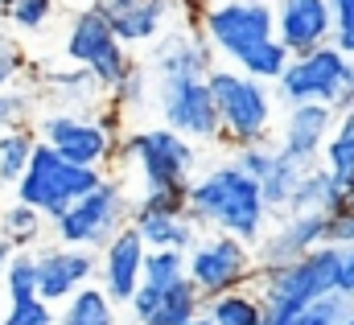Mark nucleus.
Masks as SVG:
<instances>
[{
	"label": "nucleus",
	"instance_id": "nucleus-1",
	"mask_svg": "<svg viewBox=\"0 0 354 325\" xmlns=\"http://www.w3.org/2000/svg\"><path fill=\"white\" fill-rule=\"evenodd\" d=\"M189 219L202 231H227L248 243H260L272 227L260 181L248 177L235 161H223L189 181Z\"/></svg>",
	"mask_w": 354,
	"mask_h": 325
},
{
	"label": "nucleus",
	"instance_id": "nucleus-2",
	"mask_svg": "<svg viewBox=\"0 0 354 325\" xmlns=\"http://www.w3.org/2000/svg\"><path fill=\"white\" fill-rule=\"evenodd\" d=\"M210 91L218 103V120H223V145L239 149V145H256V140H272L276 132V86L264 79L243 75L239 66H214L210 75Z\"/></svg>",
	"mask_w": 354,
	"mask_h": 325
},
{
	"label": "nucleus",
	"instance_id": "nucleus-3",
	"mask_svg": "<svg viewBox=\"0 0 354 325\" xmlns=\"http://www.w3.org/2000/svg\"><path fill=\"white\" fill-rule=\"evenodd\" d=\"M115 169H132L140 181V194L149 189H189L194 169H198V145L189 136L174 132L169 124L145 128L132 136H120L115 149Z\"/></svg>",
	"mask_w": 354,
	"mask_h": 325
},
{
	"label": "nucleus",
	"instance_id": "nucleus-4",
	"mask_svg": "<svg viewBox=\"0 0 354 325\" xmlns=\"http://www.w3.org/2000/svg\"><path fill=\"white\" fill-rule=\"evenodd\" d=\"M338 263H342V247L322 243L309 255L292 259V263L260 268L256 272V288L264 297V309L280 313V317H305L317 297L338 288Z\"/></svg>",
	"mask_w": 354,
	"mask_h": 325
},
{
	"label": "nucleus",
	"instance_id": "nucleus-5",
	"mask_svg": "<svg viewBox=\"0 0 354 325\" xmlns=\"http://www.w3.org/2000/svg\"><path fill=\"white\" fill-rule=\"evenodd\" d=\"M107 177V169L99 165H79L71 157H62L58 149H50L46 140H37L29 169L21 173V181L12 185V198L37 206L46 219H58L62 210H71L83 194H91L99 181Z\"/></svg>",
	"mask_w": 354,
	"mask_h": 325
},
{
	"label": "nucleus",
	"instance_id": "nucleus-6",
	"mask_svg": "<svg viewBox=\"0 0 354 325\" xmlns=\"http://www.w3.org/2000/svg\"><path fill=\"white\" fill-rule=\"evenodd\" d=\"M128 219H132V194H128V185L120 177L107 173L71 210H62L58 219H50V231H54L58 243L103 251L120 235V227H128Z\"/></svg>",
	"mask_w": 354,
	"mask_h": 325
},
{
	"label": "nucleus",
	"instance_id": "nucleus-7",
	"mask_svg": "<svg viewBox=\"0 0 354 325\" xmlns=\"http://www.w3.org/2000/svg\"><path fill=\"white\" fill-rule=\"evenodd\" d=\"M256 272H260L256 243L227 235V231H202L198 243L185 251V276L198 284L202 297H218L227 288L256 284Z\"/></svg>",
	"mask_w": 354,
	"mask_h": 325
},
{
	"label": "nucleus",
	"instance_id": "nucleus-8",
	"mask_svg": "<svg viewBox=\"0 0 354 325\" xmlns=\"http://www.w3.org/2000/svg\"><path fill=\"white\" fill-rule=\"evenodd\" d=\"M198 29L214 46V54L235 66L252 46L276 37V4L272 0H218V4H206Z\"/></svg>",
	"mask_w": 354,
	"mask_h": 325
},
{
	"label": "nucleus",
	"instance_id": "nucleus-9",
	"mask_svg": "<svg viewBox=\"0 0 354 325\" xmlns=\"http://www.w3.org/2000/svg\"><path fill=\"white\" fill-rule=\"evenodd\" d=\"M153 95H157L161 120L174 132L189 136L194 145H223L218 103H214V91H210L206 79H198V75H161Z\"/></svg>",
	"mask_w": 354,
	"mask_h": 325
},
{
	"label": "nucleus",
	"instance_id": "nucleus-10",
	"mask_svg": "<svg viewBox=\"0 0 354 325\" xmlns=\"http://www.w3.org/2000/svg\"><path fill=\"white\" fill-rule=\"evenodd\" d=\"M66 58H71L75 66L91 71L107 91L132 71L128 46L115 37V29L107 25V17H103L95 4H91V8H79V12L71 17V29H66Z\"/></svg>",
	"mask_w": 354,
	"mask_h": 325
},
{
	"label": "nucleus",
	"instance_id": "nucleus-11",
	"mask_svg": "<svg viewBox=\"0 0 354 325\" xmlns=\"http://www.w3.org/2000/svg\"><path fill=\"white\" fill-rule=\"evenodd\" d=\"M37 136L50 149H58L62 157H71L79 165H99V169H111L115 149H120V136L99 120V111L87 115V111H58V107H50L37 120Z\"/></svg>",
	"mask_w": 354,
	"mask_h": 325
},
{
	"label": "nucleus",
	"instance_id": "nucleus-12",
	"mask_svg": "<svg viewBox=\"0 0 354 325\" xmlns=\"http://www.w3.org/2000/svg\"><path fill=\"white\" fill-rule=\"evenodd\" d=\"M346 66L351 58L326 41V46H313L305 54H292L288 71L276 82V99L288 107V103H338V91H342V79H346Z\"/></svg>",
	"mask_w": 354,
	"mask_h": 325
},
{
	"label": "nucleus",
	"instance_id": "nucleus-13",
	"mask_svg": "<svg viewBox=\"0 0 354 325\" xmlns=\"http://www.w3.org/2000/svg\"><path fill=\"white\" fill-rule=\"evenodd\" d=\"M37 255V292L50 305L71 301L83 284H91L99 276V251L91 247H71V243H54L33 251Z\"/></svg>",
	"mask_w": 354,
	"mask_h": 325
},
{
	"label": "nucleus",
	"instance_id": "nucleus-14",
	"mask_svg": "<svg viewBox=\"0 0 354 325\" xmlns=\"http://www.w3.org/2000/svg\"><path fill=\"white\" fill-rule=\"evenodd\" d=\"M334 124H338V111L330 103H288L276 124V149L301 165H317Z\"/></svg>",
	"mask_w": 354,
	"mask_h": 325
},
{
	"label": "nucleus",
	"instance_id": "nucleus-15",
	"mask_svg": "<svg viewBox=\"0 0 354 325\" xmlns=\"http://www.w3.org/2000/svg\"><path fill=\"white\" fill-rule=\"evenodd\" d=\"M326 227H330V214L326 210H288V214H276V223L268 227L264 239L256 243L260 268L292 263V259L309 255L313 247L326 243Z\"/></svg>",
	"mask_w": 354,
	"mask_h": 325
},
{
	"label": "nucleus",
	"instance_id": "nucleus-16",
	"mask_svg": "<svg viewBox=\"0 0 354 325\" xmlns=\"http://www.w3.org/2000/svg\"><path fill=\"white\" fill-rule=\"evenodd\" d=\"M145 259H149V243L140 239V231L128 223L120 227V235L99 251V284L115 305H128L136 297V288L145 284Z\"/></svg>",
	"mask_w": 354,
	"mask_h": 325
},
{
	"label": "nucleus",
	"instance_id": "nucleus-17",
	"mask_svg": "<svg viewBox=\"0 0 354 325\" xmlns=\"http://www.w3.org/2000/svg\"><path fill=\"white\" fill-rule=\"evenodd\" d=\"M95 8L107 17V25L128 50L153 46L174 25V17H181V0H95Z\"/></svg>",
	"mask_w": 354,
	"mask_h": 325
},
{
	"label": "nucleus",
	"instance_id": "nucleus-18",
	"mask_svg": "<svg viewBox=\"0 0 354 325\" xmlns=\"http://www.w3.org/2000/svg\"><path fill=\"white\" fill-rule=\"evenodd\" d=\"M214 46L202 37L198 25H181V29H165L153 46H149V71L161 75H198L206 79L214 71Z\"/></svg>",
	"mask_w": 354,
	"mask_h": 325
},
{
	"label": "nucleus",
	"instance_id": "nucleus-19",
	"mask_svg": "<svg viewBox=\"0 0 354 325\" xmlns=\"http://www.w3.org/2000/svg\"><path fill=\"white\" fill-rule=\"evenodd\" d=\"M202 292L189 276H181L177 284H140L136 297L128 301V313H132V325H185L189 317L202 313Z\"/></svg>",
	"mask_w": 354,
	"mask_h": 325
},
{
	"label": "nucleus",
	"instance_id": "nucleus-20",
	"mask_svg": "<svg viewBox=\"0 0 354 325\" xmlns=\"http://www.w3.org/2000/svg\"><path fill=\"white\" fill-rule=\"evenodd\" d=\"M272 4H276V37L292 54H305L313 46L334 41V8H330V0H272Z\"/></svg>",
	"mask_w": 354,
	"mask_h": 325
},
{
	"label": "nucleus",
	"instance_id": "nucleus-21",
	"mask_svg": "<svg viewBox=\"0 0 354 325\" xmlns=\"http://www.w3.org/2000/svg\"><path fill=\"white\" fill-rule=\"evenodd\" d=\"M37 99H50V107H58V111H87V115H95V111L107 103V86L95 79L91 71L75 66V71L41 75Z\"/></svg>",
	"mask_w": 354,
	"mask_h": 325
},
{
	"label": "nucleus",
	"instance_id": "nucleus-22",
	"mask_svg": "<svg viewBox=\"0 0 354 325\" xmlns=\"http://www.w3.org/2000/svg\"><path fill=\"white\" fill-rule=\"evenodd\" d=\"M136 231H140V239L153 247H177V251H189V247L198 243V235H202V227L189 219V214H174V210H153V206H140V202H132V219H128Z\"/></svg>",
	"mask_w": 354,
	"mask_h": 325
},
{
	"label": "nucleus",
	"instance_id": "nucleus-23",
	"mask_svg": "<svg viewBox=\"0 0 354 325\" xmlns=\"http://www.w3.org/2000/svg\"><path fill=\"white\" fill-rule=\"evenodd\" d=\"M202 313L214 325H260L264 322V297L256 284H243V288H227L218 297H206L202 301Z\"/></svg>",
	"mask_w": 354,
	"mask_h": 325
},
{
	"label": "nucleus",
	"instance_id": "nucleus-24",
	"mask_svg": "<svg viewBox=\"0 0 354 325\" xmlns=\"http://www.w3.org/2000/svg\"><path fill=\"white\" fill-rule=\"evenodd\" d=\"M58 325H120V317H115V301L103 292L99 280H91V284H83L71 301H62Z\"/></svg>",
	"mask_w": 354,
	"mask_h": 325
},
{
	"label": "nucleus",
	"instance_id": "nucleus-25",
	"mask_svg": "<svg viewBox=\"0 0 354 325\" xmlns=\"http://www.w3.org/2000/svg\"><path fill=\"white\" fill-rule=\"evenodd\" d=\"M46 227H50V219L37 206L21 202V198H12L8 206H0V235L12 239L21 251H33V247L41 243L46 239Z\"/></svg>",
	"mask_w": 354,
	"mask_h": 325
},
{
	"label": "nucleus",
	"instance_id": "nucleus-26",
	"mask_svg": "<svg viewBox=\"0 0 354 325\" xmlns=\"http://www.w3.org/2000/svg\"><path fill=\"white\" fill-rule=\"evenodd\" d=\"M37 128H29V124H21V128H8V132H0V185H17L21 181V173L29 169V157H33V149H37Z\"/></svg>",
	"mask_w": 354,
	"mask_h": 325
},
{
	"label": "nucleus",
	"instance_id": "nucleus-27",
	"mask_svg": "<svg viewBox=\"0 0 354 325\" xmlns=\"http://www.w3.org/2000/svg\"><path fill=\"white\" fill-rule=\"evenodd\" d=\"M305 169H309V165H301V161H292V157L280 153V161L272 165V173L260 181V194H264L272 219H276V214H288L292 194H297V185H301V177H305Z\"/></svg>",
	"mask_w": 354,
	"mask_h": 325
},
{
	"label": "nucleus",
	"instance_id": "nucleus-28",
	"mask_svg": "<svg viewBox=\"0 0 354 325\" xmlns=\"http://www.w3.org/2000/svg\"><path fill=\"white\" fill-rule=\"evenodd\" d=\"M288 62H292V50L280 41V37H268V41H260V46H252L235 66L243 71V75H252V79H264V82H280V75L288 71Z\"/></svg>",
	"mask_w": 354,
	"mask_h": 325
},
{
	"label": "nucleus",
	"instance_id": "nucleus-29",
	"mask_svg": "<svg viewBox=\"0 0 354 325\" xmlns=\"http://www.w3.org/2000/svg\"><path fill=\"white\" fill-rule=\"evenodd\" d=\"M330 202H334V169H326L322 161L309 165L288 210H326L330 214Z\"/></svg>",
	"mask_w": 354,
	"mask_h": 325
},
{
	"label": "nucleus",
	"instance_id": "nucleus-30",
	"mask_svg": "<svg viewBox=\"0 0 354 325\" xmlns=\"http://www.w3.org/2000/svg\"><path fill=\"white\" fill-rule=\"evenodd\" d=\"M322 165L338 177H354V111H338V124L322 149Z\"/></svg>",
	"mask_w": 354,
	"mask_h": 325
},
{
	"label": "nucleus",
	"instance_id": "nucleus-31",
	"mask_svg": "<svg viewBox=\"0 0 354 325\" xmlns=\"http://www.w3.org/2000/svg\"><path fill=\"white\" fill-rule=\"evenodd\" d=\"M149 95H153V79H149V71H145V66H136V62H132V71H128L124 79L107 91V99H111L124 115H128V111H145Z\"/></svg>",
	"mask_w": 354,
	"mask_h": 325
},
{
	"label": "nucleus",
	"instance_id": "nucleus-32",
	"mask_svg": "<svg viewBox=\"0 0 354 325\" xmlns=\"http://www.w3.org/2000/svg\"><path fill=\"white\" fill-rule=\"evenodd\" d=\"M0 284H4V301L37 297V255H33V251H17V255H12V263L4 268Z\"/></svg>",
	"mask_w": 354,
	"mask_h": 325
},
{
	"label": "nucleus",
	"instance_id": "nucleus-33",
	"mask_svg": "<svg viewBox=\"0 0 354 325\" xmlns=\"http://www.w3.org/2000/svg\"><path fill=\"white\" fill-rule=\"evenodd\" d=\"M0 325H58V313L41 292L37 297H17V301H4Z\"/></svg>",
	"mask_w": 354,
	"mask_h": 325
},
{
	"label": "nucleus",
	"instance_id": "nucleus-34",
	"mask_svg": "<svg viewBox=\"0 0 354 325\" xmlns=\"http://www.w3.org/2000/svg\"><path fill=\"white\" fill-rule=\"evenodd\" d=\"M181 276H185V251H177V247H153L149 251V259H145V284L165 288V284H177Z\"/></svg>",
	"mask_w": 354,
	"mask_h": 325
},
{
	"label": "nucleus",
	"instance_id": "nucleus-35",
	"mask_svg": "<svg viewBox=\"0 0 354 325\" xmlns=\"http://www.w3.org/2000/svg\"><path fill=\"white\" fill-rule=\"evenodd\" d=\"M33 107H37V91H29V86H4L0 91V132L21 128L33 115Z\"/></svg>",
	"mask_w": 354,
	"mask_h": 325
},
{
	"label": "nucleus",
	"instance_id": "nucleus-36",
	"mask_svg": "<svg viewBox=\"0 0 354 325\" xmlns=\"http://www.w3.org/2000/svg\"><path fill=\"white\" fill-rule=\"evenodd\" d=\"M17 29H25V33H37L50 17H54V0H4V8H0Z\"/></svg>",
	"mask_w": 354,
	"mask_h": 325
},
{
	"label": "nucleus",
	"instance_id": "nucleus-37",
	"mask_svg": "<svg viewBox=\"0 0 354 325\" xmlns=\"http://www.w3.org/2000/svg\"><path fill=\"white\" fill-rule=\"evenodd\" d=\"M276 161H280L276 140H256V145H239V149H235V165H239L248 177H256V181H264Z\"/></svg>",
	"mask_w": 354,
	"mask_h": 325
},
{
	"label": "nucleus",
	"instance_id": "nucleus-38",
	"mask_svg": "<svg viewBox=\"0 0 354 325\" xmlns=\"http://www.w3.org/2000/svg\"><path fill=\"white\" fill-rule=\"evenodd\" d=\"M25 75V50L12 37H0V91L17 86V79Z\"/></svg>",
	"mask_w": 354,
	"mask_h": 325
},
{
	"label": "nucleus",
	"instance_id": "nucleus-39",
	"mask_svg": "<svg viewBox=\"0 0 354 325\" xmlns=\"http://www.w3.org/2000/svg\"><path fill=\"white\" fill-rule=\"evenodd\" d=\"M351 305H354L351 297H342V292L334 288V292H326V297H317V301L309 305V317H317V322L338 325L342 317H346V309H351Z\"/></svg>",
	"mask_w": 354,
	"mask_h": 325
},
{
	"label": "nucleus",
	"instance_id": "nucleus-40",
	"mask_svg": "<svg viewBox=\"0 0 354 325\" xmlns=\"http://www.w3.org/2000/svg\"><path fill=\"white\" fill-rule=\"evenodd\" d=\"M326 243H338V247H351L354 243V210H338V214H330Z\"/></svg>",
	"mask_w": 354,
	"mask_h": 325
},
{
	"label": "nucleus",
	"instance_id": "nucleus-41",
	"mask_svg": "<svg viewBox=\"0 0 354 325\" xmlns=\"http://www.w3.org/2000/svg\"><path fill=\"white\" fill-rule=\"evenodd\" d=\"M338 292L354 301V243L342 247V263H338Z\"/></svg>",
	"mask_w": 354,
	"mask_h": 325
},
{
	"label": "nucleus",
	"instance_id": "nucleus-42",
	"mask_svg": "<svg viewBox=\"0 0 354 325\" xmlns=\"http://www.w3.org/2000/svg\"><path fill=\"white\" fill-rule=\"evenodd\" d=\"M334 111H354V58H351V66H346V79H342V91H338Z\"/></svg>",
	"mask_w": 354,
	"mask_h": 325
},
{
	"label": "nucleus",
	"instance_id": "nucleus-43",
	"mask_svg": "<svg viewBox=\"0 0 354 325\" xmlns=\"http://www.w3.org/2000/svg\"><path fill=\"white\" fill-rule=\"evenodd\" d=\"M330 8H334V29L354 25V0H330Z\"/></svg>",
	"mask_w": 354,
	"mask_h": 325
},
{
	"label": "nucleus",
	"instance_id": "nucleus-44",
	"mask_svg": "<svg viewBox=\"0 0 354 325\" xmlns=\"http://www.w3.org/2000/svg\"><path fill=\"white\" fill-rule=\"evenodd\" d=\"M334 46H338L346 58H354V25H338V29H334Z\"/></svg>",
	"mask_w": 354,
	"mask_h": 325
},
{
	"label": "nucleus",
	"instance_id": "nucleus-45",
	"mask_svg": "<svg viewBox=\"0 0 354 325\" xmlns=\"http://www.w3.org/2000/svg\"><path fill=\"white\" fill-rule=\"evenodd\" d=\"M17 251H21V247L12 243V239H4V235H0V276H4V268L12 263V255H17Z\"/></svg>",
	"mask_w": 354,
	"mask_h": 325
},
{
	"label": "nucleus",
	"instance_id": "nucleus-46",
	"mask_svg": "<svg viewBox=\"0 0 354 325\" xmlns=\"http://www.w3.org/2000/svg\"><path fill=\"white\" fill-rule=\"evenodd\" d=\"M305 317H280V313H264V322L260 325H301Z\"/></svg>",
	"mask_w": 354,
	"mask_h": 325
},
{
	"label": "nucleus",
	"instance_id": "nucleus-47",
	"mask_svg": "<svg viewBox=\"0 0 354 325\" xmlns=\"http://www.w3.org/2000/svg\"><path fill=\"white\" fill-rule=\"evenodd\" d=\"M185 325H214V322H210L206 313H198V317H189V322H185Z\"/></svg>",
	"mask_w": 354,
	"mask_h": 325
},
{
	"label": "nucleus",
	"instance_id": "nucleus-48",
	"mask_svg": "<svg viewBox=\"0 0 354 325\" xmlns=\"http://www.w3.org/2000/svg\"><path fill=\"white\" fill-rule=\"evenodd\" d=\"M338 325H354V305H351V309H346V317H342V322H338Z\"/></svg>",
	"mask_w": 354,
	"mask_h": 325
},
{
	"label": "nucleus",
	"instance_id": "nucleus-49",
	"mask_svg": "<svg viewBox=\"0 0 354 325\" xmlns=\"http://www.w3.org/2000/svg\"><path fill=\"white\" fill-rule=\"evenodd\" d=\"M301 325H330V322H317V317H309V313H305V322Z\"/></svg>",
	"mask_w": 354,
	"mask_h": 325
},
{
	"label": "nucleus",
	"instance_id": "nucleus-50",
	"mask_svg": "<svg viewBox=\"0 0 354 325\" xmlns=\"http://www.w3.org/2000/svg\"><path fill=\"white\" fill-rule=\"evenodd\" d=\"M0 317H4V284H0Z\"/></svg>",
	"mask_w": 354,
	"mask_h": 325
},
{
	"label": "nucleus",
	"instance_id": "nucleus-51",
	"mask_svg": "<svg viewBox=\"0 0 354 325\" xmlns=\"http://www.w3.org/2000/svg\"><path fill=\"white\" fill-rule=\"evenodd\" d=\"M206 4H218V0H206Z\"/></svg>",
	"mask_w": 354,
	"mask_h": 325
},
{
	"label": "nucleus",
	"instance_id": "nucleus-52",
	"mask_svg": "<svg viewBox=\"0 0 354 325\" xmlns=\"http://www.w3.org/2000/svg\"><path fill=\"white\" fill-rule=\"evenodd\" d=\"M0 8H4V0H0Z\"/></svg>",
	"mask_w": 354,
	"mask_h": 325
}]
</instances>
